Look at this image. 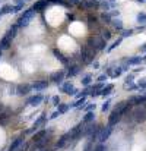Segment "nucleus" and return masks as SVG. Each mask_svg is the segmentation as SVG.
I'll return each mask as SVG.
<instances>
[{
	"instance_id": "obj_1",
	"label": "nucleus",
	"mask_w": 146,
	"mask_h": 151,
	"mask_svg": "<svg viewBox=\"0 0 146 151\" xmlns=\"http://www.w3.org/2000/svg\"><path fill=\"white\" fill-rule=\"evenodd\" d=\"M95 49H92V47H89L88 44L86 46H83L82 49H80V54H82V62L83 63H92L94 62V57H95Z\"/></svg>"
},
{
	"instance_id": "obj_2",
	"label": "nucleus",
	"mask_w": 146,
	"mask_h": 151,
	"mask_svg": "<svg viewBox=\"0 0 146 151\" xmlns=\"http://www.w3.org/2000/svg\"><path fill=\"white\" fill-rule=\"evenodd\" d=\"M34 16H35V10H34V9L25 10L24 15H22V16L19 18V21H18V27H26V25H29V22L32 21Z\"/></svg>"
},
{
	"instance_id": "obj_3",
	"label": "nucleus",
	"mask_w": 146,
	"mask_h": 151,
	"mask_svg": "<svg viewBox=\"0 0 146 151\" xmlns=\"http://www.w3.org/2000/svg\"><path fill=\"white\" fill-rule=\"evenodd\" d=\"M88 46L92 47V49H95V50H104L107 44H105V40H104L102 37L95 35V37H91V38L88 40Z\"/></svg>"
},
{
	"instance_id": "obj_4",
	"label": "nucleus",
	"mask_w": 146,
	"mask_h": 151,
	"mask_svg": "<svg viewBox=\"0 0 146 151\" xmlns=\"http://www.w3.org/2000/svg\"><path fill=\"white\" fill-rule=\"evenodd\" d=\"M83 134V123H79V125H76L70 132H69V135H70V138L73 139V141H76V139H79L80 138V135Z\"/></svg>"
},
{
	"instance_id": "obj_5",
	"label": "nucleus",
	"mask_w": 146,
	"mask_h": 151,
	"mask_svg": "<svg viewBox=\"0 0 146 151\" xmlns=\"http://www.w3.org/2000/svg\"><path fill=\"white\" fill-rule=\"evenodd\" d=\"M133 116H135V120H136L137 123H143L146 120V109L145 107L136 109V110L133 111Z\"/></svg>"
},
{
	"instance_id": "obj_6",
	"label": "nucleus",
	"mask_w": 146,
	"mask_h": 151,
	"mask_svg": "<svg viewBox=\"0 0 146 151\" xmlns=\"http://www.w3.org/2000/svg\"><path fill=\"white\" fill-rule=\"evenodd\" d=\"M111 132H113V126H111V125H107L105 128H102V131H101V135H99L98 141H101V142H105V141L110 138Z\"/></svg>"
},
{
	"instance_id": "obj_7",
	"label": "nucleus",
	"mask_w": 146,
	"mask_h": 151,
	"mask_svg": "<svg viewBox=\"0 0 146 151\" xmlns=\"http://www.w3.org/2000/svg\"><path fill=\"white\" fill-rule=\"evenodd\" d=\"M64 79V72L63 70H57V72H53L50 75V81L51 82H56V84H61Z\"/></svg>"
},
{
	"instance_id": "obj_8",
	"label": "nucleus",
	"mask_w": 146,
	"mask_h": 151,
	"mask_svg": "<svg viewBox=\"0 0 146 151\" xmlns=\"http://www.w3.org/2000/svg\"><path fill=\"white\" fill-rule=\"evenodd\" d=\"M31 90H32V85H29V84H21V85L16 87V94L18 96H26L28 93H31Z\"/></svg>"
},
{
	"instance_id": "obj_9",
	"label": "nucleus",
	"mask_w": 146,
	"mask_h": 151,
	"mask_svg": "<svg viewBox=\"0 0 146 151\" xmlns=\"http://www.w3.org/2000/svg\"><path fill=\"white\" fill-rule=\"evenodd\" d=\"M61 91L63 93H66V94H69V96H76L79 91L70 84V82H66V84H63L61 85Z\"/></svg>"
},
{
	"instance_id": "obj_10",
	"label": "nucleus",
	"mask_w": 146,
	"mask_h": 151,
	"mask_svg": "<svg viewBox=\"0 0 146 151\" xmlns=\"http://www.w3.org/2000/svg\"><path fill=\"white\" fill-rule=\"evenodd\" d=\"M129 103L132 106H140V104H146V96H133L129 99Z\"/></svg>"
},
{
	"instance_id": "obj_11",
	"label": "nucleus",
	"mask_w": 146,
	"mask_h": 151,
	"mask_svg": "<svg viewBox=\"0 0 146 151\" xmlns=\"http://www.w3.org/2000/svg\"><path fill=\"white\" fill-rule=\"evenodd\" d=\"M120 119H121V114L118 113V111H115V110H113L111 111V114H110V117H108V125H115L117 122H120Z\"/></svg>"
},
{
	"instance_id": "obj_12",
	"label": "nucleus",
	"mask_w": 146,
	"mask_h": 151,
	"mask_svg": "<svg viewBox=\"0 0 146 151\" xmlns=\"http://www.w3.org/2000/svg\"><path fill=\"white\" fill-rule=\"evenodd\" d=\"M22 144H24V137H18V138H15V139L12 141V144L9 145V151H16Z\"/></svg>"
},
{
	"instance_id": "obj_13",
	"label": "nucleus",
	"mask_w": 146,
	"mask_h": 151,
	"mask_svg": "<svg viewBox=\"0 0 146 151\" xmlns=\"http://www.w3.org/2000/svg\"><path fill=\"white\" fill-rule=\"evenodd\" d=\"M44 100L43 99V96L41 94H37V96H34V97H31V99H28V101H26V104L28 106H38V104H41V101Z\"/></svg>"
},
{
	"instance_id": "obj_14",
	"label": "nucleus",
	"mask_w": 146,
	"mask_h": 151,
	"mask_svg": "<svg viewBox=\"0 0 146 151\" xmlns=\"http://www.w3.org/2000/svg\"><path fill=\"white\" fill-rule=\"evenodd\" d=\"M44 122H46V114H41V116H40V117H38V119L35 120V123H34V126H32V129H29V131H26V134H31L32 131H37V129H38V128H40V126H41V125H43Z\"/></svg>"
},
{
	"instance_id": "obj_15",
	"label": "nucleus",
	"mask_w": 146,
	"mask_h": 151,
	"mask_svg": "<svg viewBox=\"0 0 146 151\" xmlns=\"http://www.w3.org/2000/svg\"><path fill=\"white\" fill-rule=\"evenodd\" d=\"M53 53H54V56H56V57H57V59H58V60H60V62H61L64 66H67V65H69V60H67V57H66V56H64L61 51H58L57 49H54V50H53Z\"/></svg>"
},
{
	"instance_id": "obj_16",
	"label": "nucleus",
	"mask_w": 146,
	"mask_h": 151,
	"mask_svg": "<svg viewBox=\"0 0 146 151\" xmlns=\"http://www.w3.org/2000/svg\"><path fill=\"white\" fill-rule=\"evenodd\" d=\"M10 44H12V38H9L7 35H4V37L0 40V50H6V49H9Z\"/></svg>"
},
{
	"instance_id": "obj_17",
	"label": "nucleus",
	"mask_w": 146,
	"mask_h": 151,
	"mask_svg": "<svg viewBox=\"0 0 146 151\" xmlns=\"http://www.w3.org/2000/svg\"><path fill=\"white\" fill-rule=\"evenodd\" d=\"M48 3H50L48 0H38V1L32 6V9H34L35 12H41V10H43V9H44V7H46Z\"/></svg>"
},
{
	"instance_id": "obj_18",
	"label": "nucleus",
	"mask_w": 146,
	"mask_h": 151,
	"mask_svg": "<svg viewBox=\"0 0 146 151\" xmlns=\"http://www.w3.org/2000/svg\"><path fill=\"white\" fill-rule=\"evenodd\" d=\"M121 72H123V68H110V69H108V76L117 78V76L121 75Z\"/></svg>"
},
{
	"instance_id": "obj_19",
	"label": "nucleus",
	"mask_w": 146,
	"mask_h": 151,
	"mask_svg": "<svg viewBox=\"0 0 146 151\" xmlns=\"http://www.w3.org/2000/svg\"><path fill=\"white\" fill-rule=\"evenodd\" d=\"M79 6H80V7H83V9H92V7L98 6V3L97 1H94V0H83Z\"/></svg>"
},
{
	"instance_id": "obj_20",
	"label": "nucleus",
	"mask_w": 146,
	"mask_h": 151,
	"mask_svg": "<svg viewBox=\"0 0 146 151\" xmlns=\"http://www.w3.org/2000/svg\"><path fill=\"white\" fill-rule=\"evenodd\" d=\"M47 85H48L47 81H38V82H35V84L32 85V88H34L35 91H41V90H46Z\"/></svg>"
},
{
	"instance_id": "obj_21",
	"label": "nucleus",
	"mask_w": 146,
	"mask_h": 151,
	"mask_svg": "<svg viewBox=\"0 0 146 151\" xmlns=\"http://www.w3.org/2000/svg\"><path fill=\"white\" fill-rule=\"evenodd\" d=\"M69 138H70V135H69V134H64L63 137H60V139L57 141V148H63V147L67 144Z\"/></svg>"
},
{
	"instance_id": "obj_22",
	"label": "nucleus",
	"mask_w": 146,
	"mask_h": 151,
	"mask_svg": "<svg viewBox=\"0 0 146 151\" xmlns=\"http://www.w3.org/2000/svg\"><path fill=\"white\" fill-rule=\"evenodd\" d=\"M113 88H114V85H113V84H110V85L104 87V88L101 90V96H102V97H107V96H110V94H111V91H113Z\"/></svg>"
},
{
	"instance_id": "obj_23",
	"label": "nucleus",
	"mask_w": 146,
	"mask_h": 151,
	"mask_svg": "<svg viewBox=\"0 0 146 151\" xmlns=\"http://www.w3.org/2000/svg\"><path fill=\"white\" fill-rule=\"evenodd\" d=\"M142 60H143V57L135 56V57H132V59L127 60V65H139V63H142Z\"/></svg>"
},
{
	"instance_id": "obj_24",
	"label": "nucleus",
	"mask_w": 146,
	"mask_h": 151,
	"mask_svg": "<svg viewBox=\"0 0 146 151\" xmlns=\"http://www.w3.org/2000/svg\"><path fill=\"white\" fill-rule=\"evenodd\" d=\"M16 31H18V25H13V27H10V28L7 29L6 35H7L9 38H13V37L16 35Z\"/></svg>"
},
{
	"instance_id": "obj_25",
	"label": "nucleus",
	"mask_w": 146,
	"mask_h": 151,
	"mask_svg": "<svg viewBox=\"0 0 146 151\" xmlns=\"http://www.w3.org/2000/svg\"><path fill=\"white\" fill-rule=\"evenodd\" d=\"M46 134H47V131H44V129H43V131H40V132H37V134L34 135V138H32V139H34V142H37V141H41V139L46 137Z\"/></svg>"
},
{
	"instance_id": "obj_26",
	"label": "nucleus",
	"mask_w": 146,
	"mask_h": 151,
	"mask_svg": "<svg viewBox=\"0 0 146 151\" xmlns=\"http://www.w3.org/2000/svg\"><path fill=\"white\" fill-rule=\"evenodd\" d=\"M79 70H80L79 66H72V68L69 69V72H67V76H69V78H70V76H75V75L79 73Z\"/></svg>"
},
{
	"instance_id": "obj_27",
	"label": "nucleus",
	"mask_w": 146,
	"mask_h": 151,
	"mask_svg": "<svg viewBox=\"0 0 146 151\" xmlns=\"http://www.w3.org/2000/svg\"><path fill=\"white\" fill-rule=\"evenodd\" d=\"M85 104H86V100H85V97H82L80 100H78L76 103H73V104H72V107H76V109H82V107H85Z\"/></svg>"
},
{
	"instance_id": "obj_28",
	"label": "nucleus",
	"mask_w": 146,
	"mask_h": 151,
	"mask_svg": "<svg viewBox=\"0 0 146 151\" xmlns=\"http://www.w3.org/2000/svg\"><path fill=\"white\" fill-rule=\"evenodd\" d=\"M111 24L114 25L115 29H121V31H123V22H121V19H113Z\"/></svg>"
},
{
	"instance_id": "obj_29",
	"label": "nucleus",
	"mask_w": 146,
	"mask_h": 151,
	"mask_svg": "<svg viewBox=\"0 0 146 151\" xmlns=\"http://www.w3.org/2000/svg\"><path fill=\"white\" fill-rule=\"evenodd\" d=\"M94 117H95L94 111H88V113H86V116L83 117V123H89V122H92V120H94Z\"/></svg>"
},
{
	"instance_id": "obj_30",
	"label": "nucleus",
	"mask_w": 146,
	"mask_h": 151,
	"mask_svg": "<svg viewBox=\"0 0 146 151\" xmlns=\"http://www.w3.org/2000/svg\"><path fill=\"white\" fill-rule=\"evenodd\" d=\"M10 12H12V6L4 4V6L0 9V16H3V15H6V13H10Z\"/></svg>"
},
{
	"instance_id": "obj_31",
	"label": "nucleus",
	"mask_w": 146,
	"mask_h": 151,
	"mask_svg": "<svg viewBox=\"0 0 146 151\" xmlns=\"http://www.w3.org/2000/svg\"><path fill=\"white\" fill-rule=\"evenodd\" d=\"M121 40H123V37L117 38V40H115V41H114V43H113V44L108 47V51H113L114 49H115V47H118V46H120V43H121Z\"/></svg>"
},
{
	"instance_id": "obj_32",
	"label": "nucleus",
	"mask_w": 146,
	"mask_h": 151,
	"mask_svg": "<svg viewBox=\"0 0 146 151\" xmlns=\"http://www.w3.org/2000/svg\"><path fill=\"white\" fill-rule=\"evenodd\" d=\"M7 122H9V116H7L6 113L0 114V125H1V126H4V125H7Z\"/></svg>"
},
{
	"instance_id": "obj_33",
	"label": "nucleus",
	"mask_w": 146,
	"mask_h": 151,
	"mask_svg": "<svg viewBox=\"0 0 146 151\" xmlns=\"http://www.w3.org/2000/svg\"><path fill=\"white\" fill-rule=\"evenodd\" d=\"M101 37L107 41V40H110V38H111V32H110L108 29H102V31H101Z\"/></svg>"
},
{
	"instance_id": "obj_34",
	"label": "nucleus",
	"mask_w": 146,
	"mask_h": 151,
	"mask_svg": "<svg viewBox=\"0 0 146 151\" xmlns=\"http://www.w3.org/2000/svg\"><path fill=\"white\" fill-rule=\"evenodd\" d=\"M132 84H133V75H129V76L126 78V82H124V88H130V87H132Z\"/></svg>"
},
{
	"instance_id": "obj_35",
	"label": "nucleus",
	"mask_w": 146,
	"mask_h": 151,
	"mask_svg": "<svg viewBox=\"0 0 146 151\" xmlns=\"http://www.w3.org/2000/svg\"><path fill=\"white\" fill-rule=\"evenodd\" d=\"M91 81H92V76H91V75H86V76H83V79H82V85L88 87V85L91 84Z\"/></svg>"
},
{
	"instance_id": "obj_36",
	"label": "nucleus",
	"mask_w": 146,
	"mask_h": 151,
	"mask_svg": "<svg viewBox=\"0 0 146 151\" xmlns=\"http://www.w3.org/2000/svg\"><path fill=\"white\" fill-rule=\"evenodd\" d=\"M137 22H139V24H146V13L140 12V13L137 15Z\"/></svg>"
},
{
	"instance_id": "obj_37",
	"label": "nucleus",
	"mask_w": 146,
	"mask_h": 151,
	"mask_svg": "<svg viewBox=\"0 0 146 151\" xmlns=\"http://www.w3.org/2000/svg\"><path fill=\"white\" fill-rule=\"evenodd\" d=\"M101 19L104 21V24H108V22H111V21H113V19H111V15H110V13H102Z\"/></svg>"
},
{
	"instance_id": "obj_38",
	"label": "nucleus",
	"mask_w": 146,
	"mask_h": 151,
	"mask_svg": "<svg viewBox=\"0 0 146 151\" xmlns=\"http://www.w3.org/2000/svg\"><path fill=\"white\" fill-rule=\"evenodd\" d=\"M69 110V104H58V113H66Z\"/></svg>"
},
{
	"instance_id": "obj_39",
	"label": "nucleus",
	"mask_w": 146,
	"mask_h": 151,
	"mask_svg": "<svg viewBox=\"0 0 146 151\" xmlns=\"http://www.w3.org/2000/svg\"><path fill=\"white\" fill-rule=\"evenodd\" d=\"M21 9H24V4H16V6L12 7V13H16V12H19Z\"/></svg>"
},
{
	"instance_id": "obj_40",
	"label": "nucleus",
	"mask_w": 146,
	"mask_h": 151,
	"mask_svg": "<svg viewBox=\"0 0 146 151\" xmlns=\"http://www.w3.org/2000/svg\"><path fill=\"white\" fill-rule=\"evenodd\" d=\"M137 87H139V88H142V90H146V78H145V79H140V81H139Z\"/></svg>"
},
{
	"instance_id": "obj_41",
	"label": "nucleus",
	"mask_w": 146,
	"mask_h": 151,
	"mask_svg": "<svg viewBox=\"0 0 146 151\" xmlns=\"http://www.w3.org/2000/svg\"><path fill=\"white\" fill-rule=\"evenodd\" d=\"M133 35V29H123V37H130Z\"/></svg>"
},
{
	"instance_id": "obj_42",
	"label": "nucleus",
	"mask_w": 146,
	"mask_h": 151,
	"mask_svg": "<svg viewBox=\"0 0 146 151\" xmlns=\"http://www.w3.org/2000/svg\"><path fill=\"white\" fill-rule=\"evenodd\" d=\"M110 104H111V101L110 100H107L104 104H102V111H107L108 109H110Z\"/></svg>"
},
{
	"instance_id": "obj_43",
	"label": "nucleus",
	"mask_w": 146,
	"mask_h": 151,
	"mask_svg": "<svg viewBox=\"0 0 146 151\" xmlns=\"http://www.w3.org/2000/svg\"><path fill=\"white\" fill-rule=\"evenodd\" d=\"M101 7H102V9H105V10H110L111 4H110L108 1H102V3H101Z\"/></svg>"
},
{
	"instance_id": "obj_44",
	"label": "nucleus",
	"mask_w": 146,
	"mask_h": 151,
	"mask_svg": "<svg viewBox=\"0 0 146 151\" xmlns=\"http://www.w3.org/2000/svg\"><path fill=\"white\" fill-rule=\"evenodd\" d=\"M107 78H108V75H101V76H98V82L102 84L104 81H107Z\"/></svg>"
},
{
	"instance_id": "obj_45",
	"label": "nucleus",
	"mask_w": 146,
	"mask_h": 151,
	"mask_svg": "<svg viewBox=\"0 0 146 151\" xmlns=\"http://www.w3.org/2000/svg\"><path fill=\"white\" fill-rule=\"evenodd\" d=\"M53 104H54V106H58V104H60V97H58V96H54V97H53Z\"/></svg>"
},
{
	"instance_id": "obj_46",
	"label": "nucleus",
	"mask_w": 146,
	"mask_h": 151,
	"mask_svg": "<svg viewBox=\"0 0 146 151\" xmlns=\"http://www.w3.org/2000/svg\"><path fill=\"white\" fill-rule=\"evenodd\" d=\"M92 151H105V147H104L102 144H99V145H97V147H95Z\"/></svg>"
},
{
	"instance_id": "obj_47",
	"label": "nucleus",
	"mask_w": 146,
	"mask_h": 151,
	"mask_svg": "<svg viewBox=\"0 0 146 151\" xmlns=\"http://www.w3.org/2000/svg\"><path fill=\"white\" fill-rule=\"evenodd\" d=\"M85 110H86V111H92V110H95V104H89V106H86Z\"/></svg>"
},
{
	"instance_id": "obj_48",
	"label": "nucleus",
	"mask_w": 146,
	"mask_h": 151,
	"mask_svg": "<svg viewBox=\"0 0 146 151\" xmlns=\"http://www.w3.org/2000/svg\"><path fill=\"white\" fill-rule=\"evenodd\" d=\"M28 147H29L28 144H22V145L18 148V151H26V150H28Z\"/></svg>"
},
{
	"instance_id": "obj_49",
	"label": "nucleus",
	"mask_w": 146,
	"mask_h": 151,
	"mask_svg": "<svg viewBox=\"0 0 146 151\" xmlns=\"http://www.w3.org/2000/svg\"><path fill=\"white\" fill-rule=\"evenodd\" d=\"M91 147H92V141L86 142V145H85V151H91Z\"/></svg>"
},
{
	"instance_id": "obj_50",
	"label": "nucleus",
	"mask_w": 146,
	"mask_h": 151,
	"mask_svg": "<svg viewBox=\"0 0 146 151\" xmlns=\"http://www.w3.org/2000/svg\"><path fill=\"white\" fill-rule=\"evenodd\" d=\"M50 3H58V4H64V0H48Z\"/></svg>"
},
{
	"instance_id": "obj_51",
	"label": "nucleus",
	"mask_w": 146,
	"mask_h": 151,
	"mask_svg": "<svg viewBox=\"0 0 146 151\" xmlns=\"http://www.w3.org/2000/svg\"><path fill=\"white\" fill-rule=\"evenodd\" d=\"M88 21H89V24H92V22L95 24V21H97V19H95V16H92V15H91V16L88 18Z\"/></svg>"
},
{
	"instance_id": "obj_52",
	"label": "nucleus",
	"mask_w": 146,
	"mask_h": 151,
	"mask_svg": "<svg viewBox=\"0 0 146 151\" xmlns=\"http://www.w3.org/2000/svg\"><path fill=\"white\" fill-rule=\"evenodd\" d=\"M58 114H60V113H58V111H54V113H53V114H51V116H50V117H51V119H56V117H57V116H58Z\"/></svg>"
},
{
	"instance_id": "obj_53",
	"label": "nucleus",
	"mask_w": 146,
	"mask_h": 151,
	"mask_svg": "<svg viewBox=\"0 0 146 151\" xmlns=\"http://www.w3.org/2000/svg\"><path fill=\"white\" fill-rule=\"evenodd\" d=\"M69 3L70 4H76V3H79V0H69Z\"/></svg>"
},
{
	"instance_id": "obj_54",
	"label": "nucleus",
	"mask_w": 146,
	"mask_h": 151,
	"mask_svg": "<svg viewBox=\"0 0 146 151\" xmlns=\"http://www.w3.org/2000/svg\"><path fill=\"white\" fill-rule=\"evenodd\" d=\"M16 1V4H24L25 3V0H15Z\"/></svg>"
},
{
	"instance_id": "obj_55",
	"label": "nucleus",
	"mask_w": 146,
	"mask_h": 151,
	"mask_svg": "<svg viewBox=\"0 0 146 151\" xmlns=\"http://www.w3.org/2000/svg\"><path fill=\"white\" fill-rule=\"evenodd\" d=\"M136 1H139V3H146V0H136Z\"/></svg>"
},
{
	"instance_id": "obj_56",
	"label": "nucleus",
	"mask_w": 146,
	"mask_h": 151,
	"mask_svg": "<svg viewBox=\"0 0 146 151\" xmlns=\"http://www.w3.org/2000/svg\"><path fill=\"white\" fill-rule=\"evenodd\" d=\"M142 50H146V43L143 44V46H142Z\"/></svg>"
},
{
	"instance_id": "obj_57",
	"label": "nucleus",
	"mask_w": 146,
	"mask_h": 151,
	"mask_svg": "<svg viewBox=\"0 0 146 151\" xmlns=\"http://www.w3.org/2000/svg\"><path fill=\"white\" fill-rule=\"evenodd\" d=\"M41 151H48V150H41Z\"/></svg>"
},
{
	"instance_id": "obj_58",
	"label": "nucleus",
	"mask_w": 146,
	"mask_h": 151,
	"mask_svg": "<svg viewBox=\"0 0 146 151\" xmlns=\"http://www.w3.org/2000/svg\"><path fill=\"white\" fill-rule=\"evenodd\" d=\"M0 54H1V50H0Z\"/></svg>"
},
{
	"instance_id": "obj_59",
	"label": "nucleus",
	"mask_w": 146,
	"mask_h": 151,
	"mask_svg": "<svg viewBox=\"0 0 146 151\" xmlns=\"http://www.w3.org/2000/svg\"><path fill=\"white\" fill-rule=\"evenodd\" d=\"M143 59H146V57H143Z\"/></svg>"
}]
</instances>
